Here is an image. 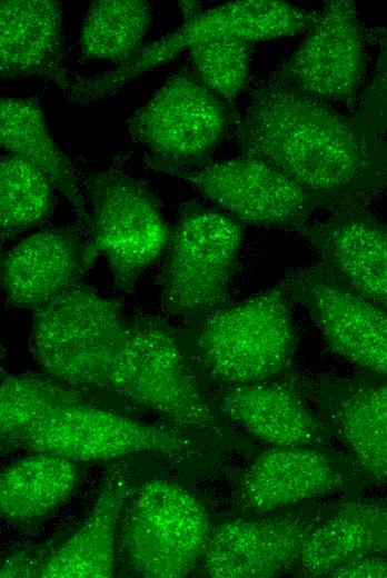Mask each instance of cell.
I'll return each mask as SVG.
<instances>
[{"instance_id": "cell-29", "label": "cell", "mask_w": 387, "mask_h": 578, "mask_svg": "<svg viewBox=\"0 0 387 578\" xmlns=\"http://www.w3.org/2000/svg\"><path fill=\"white\" fill-rule=\"evenodd\" d=\"M327 577H387V555H377L347 561L331 570Z\"/></svg>"}, {"instance_id": "cell-27", "label": "cell", "mask_w": 387, "mask_h": 578, "mask_svg": "<svg viewBox=\"0 0 387 578\" xmlns=\"http://www.w3.org/2000/svg\"><path fill=\"white\" fill-rule=\"evenodd\" d=\"M252 48L254 42L249 40L221 37L201 41L189 49L192 70L232 110L248 86Z\"/></svg>"}, {"instance_id": "cell-2", "label": "cell", "mask_w": 387, "mask_h": 578, "mask_svg": "<svg viewBox=\"0 0 387 578\" xmlns=\"http://www.w3.org/2000/svg\"><path fill=\"white\" fill-rule=\"evenodd\" d=\"M292 302L280 282L187 320L177 333L199 386L251 385L290 370L297 347Z\"/></svg>"}, {"instance_id": "cell-26", "label": "cell", "mask_w": 387, "mask_h": 578, "mask_svg": "<svg viewBox=\"0 0 387 578\" xmlns=\"http://www.w3.org/2000/svg\"><path fill=\"white\" fill-rule=\"evenodd\" d=\"M52 183L32 162L9 153L0 162L1 241L46 221L52 208Z\"/></svg>"}, {"instance_id": "cell-14", "label": "cell", "mask_w": 387, "mask_h": 578, "mask_svg": "<svg viewBox=\"0 0 387 578\" xmlns=\"http://www.w3.org/2000/svg\"><path fill=\"white\" fill-rule=\"evenodd\" d=\"M281 282L334 352L361 370L387 376V311L320 263L294 271Z\"/></svg>"}, {"instance_id": "cell-19", "label": "cell", "mask_w": 387, "mask_h": 578, "mask_svg": "<svg viewBox=\"0 0 387 578\" xmlns=\"http://www.w3.org/2000/svg\"><path fill=\"white\" fill-rule=\"evenodd\" d=\"M61 3L53 0H2L0 73L13 79L41 76L66 89Z\"/></svg>"}, {"instance_id": "cell-10", "label": "cell", "mask_w": 387, "mask_h": 578, "mask_svg": "<svg viewBox=\"0 0 387 578\" xmlns=\"http://www.w3.org/2000/svg\"><path fill=\"white\" fill-rule=\"evenodd\" d=\"M156 170L176 176L198 189L244 225L297 231L320 203L300 185L266 160L244 155L186 169L149 159Z\"/></svg>"}, {"instance_id": "cell-20", "label": "cell", "mask_w": 387, "mask_h": 578, "mask_svg": "<svg viewBox=\"0 0 387 578\" xmlns=\"http://www.w3.org/2000/svg\"><path fill=\"white\" fill-rule=\"evenodd\" d=\"M387 555V497L346 498L311 532L289 574L327 577L359 558Z\"/></svg>"}, {"instance_id": "cell-1", "label": "cell", "mask_w": 387, "mask_h": 578, "mask_svg": "<svg viewBox=\"0 0 387 578\" xmlns=\"http://www.w3.org/2000/svg\"><path fill=\"white\" fill-rule=\"evenodd\" d=\"M235 134L244 155L278 168L321 207L364 205L387 189V141L380 133L272 76L251 91Z\"/></svg>"}, {"instance_id": "cell-11", "label": "cell", "mask_w": 387, "mask_h": 578, "mask_svg": "<svg viewBox=\"0 0 387 578\" xmlns=\"http://www.w3.org/2000/svg\"><path fill=\"white\" fill-rule=\"evenodd\" d=\"M302 390L330 437L368 482L387 485V376L300 375Z\"/></svg>"}, {"instance_id": "cell-8", "label": "cell", "mask_w": 387, "mask_h": 578, "mask_svg": "<svg viewBox=\"0 0 387 578\" xmlns=\"http://www.w3.org/2000/svg\"><path fill=\"white\" fill-rule=\"evenodd\" d=\"M238 113L210 91L189 68L171 74L129 119L131 137L151 160L198 169L212 156Z\"/></svg>"}, {"instance_id": "cell-18", "label": "cell", "mask_w": 387, "mask_h": 578, "mask_svg": "<svg viewBox=\"0 0 387 578\" xmlns=\"http://www.w3.org/2000/svg\"><path fill=\"white\" fill-rule=\"evenodd\" d=\"M302 236L320 265L365 299L387 311V226L364 205L334 207Z\"/></svg>"}, {"instance_id": "cell-5", "label": "cell", "mask_w": 387, "mask_h": 578, "mask_svg": "<svg viewBox=\"0 0 387 578\" xmlns=\"http://www.w3.org/2000/svg\"><path fill=\"white\" fill-rule=\"evenodd\" d=\"M110 392L185 428L204 430L218 423V412L190 370L177 330L161 317L128 322Z\"/></svg>"}, {"instance_id": "cell-21", "label": "cell", "mask_w": 387, "mask_h": 578, "mask_svg": "<svg viewBox=\"0 0 387 578\" xmlns=\"http://www.w3.org/2000/svg\"><path fill=\"white\" fill-rule=\"evenodd\" d=\"M0 141L9 153L26 158L49 178L53 188L68 198L78 216L80 228L88 232L87 201L68 157L50 136L43 110L37 99L1 98Z\"/></svg>"}, {"instance_id": "cell-28", "label": "cell", "mask_w": 387, "mask_h": 578, "mask_svg": "<svg viewBox=\"0 0 387 578\" xmlns=\"http://www.w3.org/2000/svg\"><path fill=\"white\" fill-rule=\"evenodd\" d=\"M378 133L387 132V27L380 38V52L374 74L355 113Z\"/></svg>"}, {"instance_id": "cell-4", "label": "cell", "mask_w": 387, "mask_h": 578, "mask_svg": "<svg viewBox=\"0 0 387 578\" xmlns=\"http://www.w3.org/2000/svg\"><path fill=\"white\" fill-rule=\"evenodd\" d=\"M245 225L189 200L180 209L159 273L162 309L186 321L230 303Z\"/></svg>"}, {"instance_id": "cell-12", "label": "cell", "mask_w": 387, "mask_h": 578, "mask_svg": "<svg viewBox=\"0 0 387 578\" xmlns=\"http://www.w3.org/2000/svg\"><path fill=\"white\" fill-rule=\"evenodd\" d=\"M18 444L72 461L107 460L138 452L187 454L190 439L98 405L63 407L36 422Z\"/></svg>"}, {"instance_id": "cell-24", "label": "cell", "mask_w": 387, "mask_h": 578, "mask_svg": "<svg viewBox=\"0 0 387 578\" xmlns=\"http://www.w3.org/2000/svg\"><path fill=\"white\" fill-rule=\"evenodd\" d=\"M92 396L47 373L4 375L0 388L1 437L18 442L36 422L57 409L97 405Z\"/></svg>"}, {"instance_id": "cell-16", "label": "cell", "mask_w": 387, "mask_h": 578, "mask_svg": "<svg viewBox=\"0 0 387 578\" xmlns=\"http://www.w3.org/2000/svg\"><path fill=\"white\" fill-rule=\"evenodd\" d=\"M207 399L218 413L270 447H327L330 439L294 369L257 383L221 387Z\"/></svg>"}, {"instance_id": "cell-7", "label": "cell", "mask_w": 387, "mask_h": 578, "mask_svg": "<svg viewBox=\"0 0 387 578\" xmlns=\"http://www.w3.org/2000/svg\"><path fill=\"white\" fill-rule=\"evenodd\" d=\"M211 526L201 501L162 479L145 482L127 509L121 547L142 577L180 578L199 565Z\"/></svg>"}, {"instance_id": "cell-23", "label": "cell", "mask_w": 387, "mask_h": 578, "mask_svg": "<svg viewBox=\"0 0 387 578\" xmlns=\"http://www.w3.org/2000/svg\"><path fill=\"white\" fill-rule=\"evenodd\" d=\"M75 461L43 452L26 457L2 470L0 510L7 520L30 524L46 518L73 491Z\"/></svg>"}, {"instance_id": "cell-31", "label": "cell", "mask_w": 387, "mask_h": 578, "mask_svg": "<svg viewBox=\"0 0 387 578\" xmlns=\"http://www.w3.org/2000/svg\"><path fill=\"white\" fill-rule=\"evenodd\" d=\"M179 7L183 20L190 19L202 11L200 2L197 1H180Z\"/></svg>"}, {"instance_id": "cell-3", "label": "cell", "mask_w": 387, "mask_h": 578, "mask_svg": "<svg viewBox=\"0 0 387 578\" xmlns=\"http://www.w3.org/2000/svg\"><path fill=\"white\" fill-rule=\"evenodd\" d=\"M127 328L117 300L80 282L34 310L30 349L44 373L92 395H112Z\"/></svg>"}, {"instance_id": "cell-6", "label": "cell", "mask_w": 387, "mask_h": 578, "mask_svg": "<svg viewBox=\"0 0 387 578\" xmlns=\"http://www.w3.org/2000/svg\"><path fill=\"white\" fill-rule=\"evenodd\" d=\"M85 189L91 246L106 258L116 287L130 292L167 248L171 229L161 202L145 182L118 170L90 176Z\"/></svg>"}, {"instance_id": "cell-22", "label": "cell", "mask_w": 387, "mask_h": 578, "mask_svg": "<svg viewBox=\"0 0 387 578\" xmlns=\"http://www.w3.org/2000/svg\"><path fill=\"white\" fill-rule=\"evenodd\" d=\"M120 475L106 482L81 527L43 561L38 577L109 578L115 567L116 526L126 499Z\"/></svg>"}, {"instance_id": "cell-17", "label": "cell", "mask_w": 387, "mask_h": 578, "mask_svg": "<svg viewBox=\"0 0 387 578\" xmlns=\"http://www.w3.org/2000/svg\"><path fill=\"white\" fill-rule=\"evenodd\" d=\"M96 258L82 229L53 228L24 238L1 256L8 303L36 310L80 283Z\"/></svg>"}, {"instance_id": "cell-25", "label": "cell", "mask_w": 387, "mask_h": 578, "mask_svg": "<svg viewBox=\"0 0 387 578\" xmlns=\"http://www.w3.org/2000/svg\"><path fill=\"white\" fill-rule=\"evenodd\" d=\"M151 6L141 0H97L86 14L80 46L88 59L129 61L142 47Z\"/></svg>"}, {"instance_id": "cell-9", "label": "cell", "mask_w": 387, "mask_h": 578, "mask_svg": "<svg viewBox=\"0 0 387 578\" xmlns=\"http://www.w3.org/2000/svg\"><path fill=\"white\" fill-rule=\"evenodd\" d=\"M340 500L316 499L211 527L199 565L214 578L289 574L311 532Z\"/></svg>"}, {"instance_id": "cell-13", "label": "cell", "mask_w": 387, "mask_h": 578, "mask_svg": "<svg viewBox=\"0 0 387 578\" xmlns=\"http://www.w3.org/2000/svg\"><path fill=\"white\" fill-rule=\"evenodd\" d=\"M366 71V36L355 2L329 0L272 77L325 102L355 107Z\"/></svg>"}, {"instance_id": "cell-30", "label": "cell", "mask_w": 387, "mask_h": 578, "mask_svg": "<svg viewBox=\"0 0 387 578\" xmlns=\"http://www.w3.org/2000/svg\"><path fill=\"white\" fill-rule=\"evenodd\" d=\"M32 554H20L11 557L1 566V577H38L43 564L32 558Z\"/></svg>"}, {"instance_id": "cell-15", "label": "cell", "mask_w": 387, "mask_h": 578, "mask_svg": "<svg viewBox=\"0 0 387 578\" xmlns=\"http://www.w3.org/2000/svg\"><path fill=\"white\" fill-rule=\"evenodd\" d=\"M366 484L346 454L327 447H271L244 471L237 501L260 514L336 494L358 497Z\"/></svg>"}]
</instances>
